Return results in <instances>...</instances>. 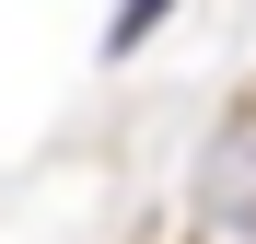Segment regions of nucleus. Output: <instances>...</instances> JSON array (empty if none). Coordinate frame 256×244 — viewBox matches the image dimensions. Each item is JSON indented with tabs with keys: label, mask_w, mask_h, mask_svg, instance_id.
Wrapping results in <instances>:
<instances>
[{
	"label": "nucleus",
	"mask_w": 256,
	"mask_h": 244,
	"mask_svg": "<svg viewBox=\"0 0 256 244\" xmlns=\"http://www.w3.org/2000/svg\"><path fill=\"white\" fill-rule=\"evenodd\" d=\"M198 221L210 233H256V105H233L222 140L198 151Z\"/></svg>",
	"instance_id": "1"
},
{
	"label": "nucleus",
	"mask_w": 256,
	"mask_h": 244,
	"mask_svg": "<svg viewBox=\"0 0 256 244\" xmlns=\"http://www.w3.org/2000/svg\"><path fill=\"white\" fill-rule=\"evenodd\" d=\"M163 12H175V0H128V12H116V23H105V58H128V47H140V35H152V23H163Z\"/></svg>",
	"instance_id": "2"
}]
</instances>
